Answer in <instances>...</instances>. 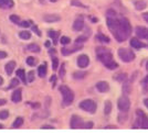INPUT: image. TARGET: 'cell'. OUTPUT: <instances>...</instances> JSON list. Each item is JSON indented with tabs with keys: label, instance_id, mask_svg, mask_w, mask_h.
<instances>
[{
	"label": "cell",
	"instance_id": "obj_1",
	"mask_svg": "<svg viewBox=\"0 0 148 133\" xmlns=\"http://www.w3.org/2000/svg\"><path fill=\"white\" fill-rule=\"evenodd\" d=\"M107 26L118 42L126 41L132 34V25L126 18L115 19L107 17Z\"/></svg>",
	"mask_w": 148,
	"mask_h": 133
},
{
	"label": "cell",
	"instance_id": "obj_2",
	"mask_svg": "<svg viewBox=\"0 0 148 133\" xmlns=\"http://www.w3.org/2000/svg\"><path fill=\"white\" fill-rule=\"evenodd\" d=\"M96 54H97L99 60H101L104 65L106 63L113 60V55H112L111 51L107 50V48H103V46H99V48H96Z\"/></svg>",
	"mask_w": 148,
	"mask_h": 133
},
{
	"label": "cell",
	"instance_id": "obj_3",
	"mask_svg": "<svg viewBox=\"0 0 148 133\" xmlns=\"http://www.w3.org/2000/svg\"><path fill=\"white\" fill-rule=\"evenodd\" d=\"M60 92L62 94V97H63V105L64 106H69L73 102L74 100V92L68 86H61L60 87Z\"/></svg>",
	"mask_w": 148,
	"mask_h": 133
},
{
	"label": "cell",
	"instance_id": "obj_4",
	"mask_svg": "<svg viewBox=\"0 0 148 133\" xmlns=\"http://www.w3.org/2000/svg\"><path fill=\"white\" fill-rule=\"evenodd\" d=\"M136 115H137V121L135 123V128L148 129V115L140 109L136 110Z\"/></svg>",
	"mask_w": 148,
	"mask_h": 133
},
{
	"label": "cell",
	"instance_id": "obj_5",
	"mask_svg": "<svg viewBox=\"0 0 148 133\" xmlns=\"http://www.w3.org/2000/svg\"><path fill=\"white\" fill-rule=\"evenodd\" d=\"M118 56L125 63H130V62L135 60L136 57L135 53L130 48H119L118 50Z\"/></svg>",
	"mask_w": 148,
	"mask_h": 133
},
{
	"label": "cell",
	"instance_id": "obj_6",
	"mask_svg": "<svg viewBox=\"0 0 148 133\" xmlns=\"http://www.w3.org/2000/svg\"><path fill=\"white\" fill-rule=\"evenodd\" d=\"M80 108L83 110V111H86V112H90V113H94L97 109V105L94 100H91V99H85L83 101L80 102Z\"/></svg>",
	"mask_w": 148,
	"mask_h": 133
},
{
	"label": "cell",
	"instance_id": "obj_7",
	"mask_svg": "<svg viewBox=\"0 0 148 133\" xmlns=\"http://www.w3.org/2000/svg\"><path fill=\"white\" fill-rule=\"evenodd\" d=\"M117 107L121 111L127 112L130 108V100L128 99V97L126 96V95L119 97V99H118V101H117Z\"/></svg>",
	"mask_w": 148,
	"mask_h": 133
},
{
	"label": "cell",
	"instance_id": "obj_8",
	"mask_svg": "<svg viewBox=\"0 0 148 133\" xmlns=\"http://www.w3.org/2000/svg\"><path fill=\"white\" fill-rule=\"evenodd\" d=\"M70 124H71V128H72V129H79V128H83V126H84L83 120L81 119L80 117H77V115H72Z\"/></svg>",
	"mask_w": 148,
	"mask_h": 133
},
{
	"label": "cell",
	"instance_id": "obj_9",
	"mask_svg": "<svg viewBox=\"0 0 148 133\" xmlns=\"http://www.w3.org/2000/svg\"><path fill=\"white\" fill-rule=\"evenodd\" d=\"M88 64H90V58H88L87 55L82 54L79 56V58H77V65H79V67L85 68V67L88 66Z\"/></svg>",
	"mask_w": 148,
	"mask_h": 133
},
{
	"label": "cell",
	"instance_id": "obj_10",
	"mask_svg": "<svg viewBox=\"0 0 148 133\" xmlns=\"http://www.w3.org/2000/svg\"><path fill=\"white\" fill-rule=\"evenodd\" d=\"M136 35H137V37L148 40V29L145 26H137L136 28Z\"/></svg>",
	"mask_w": 148,
	"mask_h": 133
},
{
	"label": "cell",
	"instance_id": "obj_11",
	"mask_svg": "<svg viewBox=\"0 0 148 133\" xmlns=\"http://www.w3.org/2000/svg\"><path fill=\"white\" fill-rule=\"evenodd\" d=\"M83 48V46L82 45H77V43H76V45H74V46H72V48H62V53H63V55H71L72 53H74V52H76V51H80V50H82Z\"/></svg>",
	"mask_w": 148,
	"mask_h": 133
},
{
	"label": "cell",
	"instance_id": "obj_12",
	"mask_svg": "<svg viewBox=\"0 0 148 133\" xmlns=\"http://www.w3.org/2000/svg\"><path fill=\"white\" fill-rule=\"evenodd\" d=\"M11 99L14 103H18L22 100V89L20 88H16V90L13 91L12 96H11Z\"/></svg>",
	"mask_w": 148,
	"mask_h": 133
},
{
	"label": "cell",
	"instance_id": "obj_13",
	"mask_svg": "<svg viewBox=\"0 0 148 133\" xmlns=\"http://www.w3.org/2000/svg\"><path fill=\"white\" fill-rule=\"evenodd\" d=\"M96 88L99 92H107L110 90V85L107 84V81H104V80H101L96 84Z\"/></svg>",
	"mask_w": 148,
	"mask_h": 133
},
{
	"label": "cell",
	"instance_id": "obj_14",
	"mask_svg": "<svg viewBox=\"0 0 148 133\" xmlns=\"http://www.w3.org/2000/svg\"><path fill=\"white\" fill-rule=\"evenodd\" d=\"M43 20L48 23H52V22H58L61 20V17L59 14H45L43 16Z\"/></svg>",
	"mask_w": 148,
	"mask_h": 133
},
{
	"label": "cell",
	"instance_id": "obj_15",
	"mask_svg": "<svg viewBox=\"0 0 148 133\" xmlns=\"http://www.w3.org/2000/svg\"><path fill=\"white\" fill-rule=\"evenodd\" d=\"M84 29V20L82 18L76 19L73 23V30L74 31H82Z\"/></svg>",
	"mask_w": 148,
	"mask_h": 133
},
{
	"label": "cell",
	"instance_id": "obj_16",
	"mask_svg": "<svg viewBox=\"0 0 148 133\" xmlns=\"http://www.w3.org/2000/svg\"><path fill=\"white\" fill-rule=\"evenodd\" d=\"M14 68H16V62L14 60H10L5 65V71H6L7 75H11L14 71Z\"/></svg>",
	"mask_w": 148,
	"mask_h": 133
},
{
	"label": "cell",
	"instance_id": "obj_17",
	"mask_svg": "<svg viewBox=\"0 0 148 133\" xmlns=\"http://www.w3.org/2000/svg\"><path fill=\"white\" fill-rule=\"evenodd\" d=\"M130 46L134 48H143L146 46V44L142 43L137 37H133V39L130 40Z\"/></svg>",
	"mask_w": 148,
	"mask_h": 133
},
{
	"label": "cell",
	"instance_id": "obj_18",
	"mask_svg": "<svg viewBox=\"0 0 148 133\" xmlns=\"http://www.w3.org/2000/svg\"><path fill=\"white\" fill-rule=\"evenodd\" d=\"M147 7V2L145 0H137L135 1V8L137 10H144Z\"/></svg>",
	"mask_w": 148,
	"mask_h": 133
},
{
	"label": "cell",
	"instance_id": "obj_19",
	"mask_svg": "<svg viewBox=\"0 0 148 133\" xmlns=\"http://www.w3.org/2000/svg\"><path fill=\"white\" fill-rule=\"evenodd\" d=\"M38 73H39V76H40L41 78L45 77V75H47V63H43L41 66H39Z\"/></svg>",
	"mask_w": 148,
	"mask_h": 133
},
{
	"label": "cell",
	"instance_id": "obj_20",
	"mask_svg": "<svg viewBox=\"0 0 148 133\" xmlns=\"http://www.w3.org/2000/svg\"><path fill=\"white\" fill-rule=\"evenodd\" d=\"M1 8H11L13 7V0H0Z\"/></svg>",
	"mask_w": 148,
	"mask_h": 133
},
{
	"label": "cell",
	"instance_id": "obj_21",
	"mask_svg": "<svg viewBox=\"0 0 148 133\" xmlns=\"http://www.w3.org/2000/svg\"><path fill=\"white\" fill-rule=\"evenodd\" d=\"M27 48H28V51H30V52H33V53H39V52H40V46H39L38 44H34V43H32V44H29Z\"/></svg>",
	"mask_w": 148,
	"mask_h": 133
},
{
	"label": "cell",
	"instance_id": "obj_22",
	"mask_svg": "<svg viewBox=\"0 0 148 133\" xmlns=\"http://www.w3.org/2000/svg\"><path fill=\"white\" fill-rule=\"evenodd\" d=\"M111 111H112V102L110 100H107L104 103V113L106 115H108L111 113Z\"/></svg>",
	"mask_w": 148,
	"mask_h": 133
},
{
	"label": "cell",
	"instance_id": "obj_23",
	"mask_svg": "<svg viewBox=\"0 0 148 133\" xmlns=\"http://www.w3.org/2000/svg\"><path fill=\"white\" fill-rule=\"evenodd\" d=\"M19 83H20V81H19L18 78H13L12 80L10 81V85L6 88V90H10V89H12V88H17L19 86Z\"/></svg>",
	"mask_w": 148,
	"mask_h": 133
},
{
	"label": "cell",
	"instance_id": "obj_24",
	"mask_svg": "<svg viewBox=\"0 0 148 133\" xmlns=\"http://www.w3.org/2000/svg\"><path fill=\"white\" fill-rule=\"evenodd\" d=\"M23 118H21V117H18L16 120L13 121V123H12V128L13 129H16V128H20L22 124H23Z\"/></svg>",
	"mask_w": 148,
	"mask_h": 133
},
{
	"label": "cell",
	"instance_id": "obj_25",
	"mask_svg": "<svg viewBox=\"0 0 148 133\" xmlns=\"http://www.w3.org/2000/svg\"><path fill=\"white\" fill-rule=\"evenodd\" d=\"M16 74H17V77H19V78L22 80L23 84L27 83V81H25V72L23 71V69H18Z\"/></svg>",
	"mask_w": 148,
	"mask_h": 133
},
{
	"label": "cell",
	"instance_id": "obj_26",
	"mask_svg": "<svg viewBox=\"0 0 148 133\" xmlns=\"http://www.w3.org/2000/svg\"><path fill=\"white\" fill-rule=\"evenodd\" d=\"M87 75L86 72H74L73 73V77L75 79H83Z\"/></svg>",
	"mask_w": 148,
	"mask_h": 133
},
{
	"label": "cell",
	"instance_id": "obj_27",
	"mask_svg": "<svg viewBox=\"0 0 148 133\" xmlns=\"http://www.w3.org/2000/svg\"><path fill=\"white\" fill-rule=\"evenodd\" d=\"M19 36L22 39V40H29L31 37V33L29 31H21L19 33Z\"/></svg>",
	"mask_w": 148,
	"mask_h": 133
},
{
	"label": "cell",
	"instance_id": "obj_28",
	"mask_svg": "<svg viewBox=\"0 0 148 133\" xmlns=\"http://www.w3.org/2000/svg\"><path fill=\"white\" fill-rule=\"evenodd\" d=\"M105 66L107 67L108 69H116V68L118 67V64L115 62V60H111V62L106 63V64H105Z\"/></svg>",
	"mask_w": 148,
	"mask_h": 133
},
{
	"label": "cell",
	"instance_id": "obj_29",
	"mask_svg": "<svg viewBox=\"0 0 148 133\" xmlns=\"http://www.w3.org/2000/svg\"><path fill=\"white\" fill-rule=\"evenodd\" d=\"M49 36L50 37H52L53 40H54V43L56 42V39L60 36V32H54V31H49Z\"/></svg>",
	"mask_w": 148,
	"mask_h": 133
},
{
	"label": "cell",
	"instance_id": "obj_30",
	"mask_svg": "<svg viewBox=\"0 0 148 133\" xmlns=\"http://www.w3.org/2000/svg\"><path fill=\"white\" fill-rule=\"evenodd\" d=\"M127 78V75L126 74H119V75H116L115 77H114V79H116L117 81H125V79Z\"/></svg>",
	"mask_w": 148,
	"mask_h": 133
},
{
	"label": "cell",
	"instance_id": "obj_31",
	"mask_svg": "<svg viewBox=\"0 0 148 133\" xmlns=\"http://www.w3.org/2000/svg\"><path fill=\"white\" fill-rule=\"evenodd\" d=\"M70 42H71V40L68 36H61L60 37V43L63 44V45H68V44H70Z\"/></svg>",
	"mask_w": 148,
	"mask_h": 133
},
{
	"label": "cell",
	"instance_id": "obj_32",
	"mask_svg": "<svg viewBox=\"0 0 148 133\" xmlns=\"http://www.w3.org/2000/svg\"><path fill=\"white\" fill-rule=\"evenodd\" d=\"M71 5H72V6H75V7H81V8H85V9L87 8L86 6H84V5H83V3L81 2L80 0H72Z\"/></svg>",
	"mask_w": 148,
	"mask_h": 133
},
{
	"label": "cell",
	"instance_id": "obj_33",
	"mask_svg": "<svg viewBox=\"0 0 148 133\" xmlns=\"http://www.w3.org/2000/svg\"><path fill=\"white\" fill-rule=\"evenodd\" d=\"M97 39H99L101 42H104V43H110V37H107L106 35L104 34H99L97 36Z\"/></svg>",
	"mask_w": 148,
	"mask_h": 133
},
{
	"label": "cell",
	"instance_id": "obj_34",
	"mask_svg": "<svg viewBox=\"0 0 148 133\" xmlns=\"http://www.w3.org/2000/svg\"><path fill=\"white\" fill-rule=\"evenodd\" d=\"M87 39H88V37H87L86 35H81L75 40V43L80 44V43H83V42H85V41H87Z\"/></svg>",
	"mask_w": 148,
	"mask_h": 133
},
{
	"label": "cell",
	"instance_id": "obj_35",
	"mask_svg": "<svg viewBox=\"0 0 148 133\" xmlns=\"http://www.w3.org/2000/svg\"><path fill=\"white\" fill-rule=\"evenodd\" d=\"M10 20H11V22L17 23V24H19L21 22V21H20V18H19L18 16H16V14H11V16H10Z\"/></svg>",
	"mask_w": 148,
	"mask_h": 133
},
{
	"label": "cell",
	"instance_id": "obj_36",
	"mask_svg": "<svg viewBox=\"0 0 148 133\" xmlns=\"http://www.w3.org/2000/svg\"><path fill=\"white\" fill-rule=\"evenodd\" d=\"M27 64H28L29 66H34V65H36V60H34V57L29 56V57L27 58Z\"/></svg>",
	"mask_w": 148,
	"mask_h": 133
},
{
	"label": "cell",
	"instance_id": "obj_37",
	"mask_svg": "<svg viewBox=\"0 0 148 133\" xmlns=\"http://www.w3.org/2000/svg\"><path fill=\"white\" fill-rule=\"evenodd\" d=\"M9 117V112L7 111V110H2V111H0V119L1 120H5Z\"/></svg>",
	"mask_w": 148,
	"mask_h": 133
},
{
	"label": "cell",
	"instance_id": "obj_38",
	"mask_svg": "<svg viewBox=\"0 0 148 133\" xmlns=\"http://www.w3.org/2000/svg\"><path fill=\"white\" fill-rule=\"evenodd\" d=\"M64 75H65V64H64V63H62L61 68H60V77L63 78V77H64Z\"/></svg>",
	"mask_w": 148,
	"mask_h": 133
},
{
	"label": "cell",
	"instance_id": "obj_39",
	"mask_svg": "<svg viewBox=\"0 0 148 133\" xmlns=\"http://www.w3.org/2000/svg\"><path fill=\"white\" fill-rule=\"evenodd\" d=\"M34 80V72L33 71H30L28 73V81L29 83H32Z\"/></svg>",
	"mask_w": 148,
	"mask_h": 133
},
{
	"label": "cell",
	"instance_id": "obj_40",
	"mask_svg": "<svg viewBox=\"0 0 148 133\" xmlns=\"http://www.w3.org/2000/svg\"><path fill=\"white\" fill-rule=\"evenodd\" d=\"M126 119H127V115H125V112H124V115H122V113H121V115H118V121H119L121 123H122V122H125V121H126Z\"/></svg>",
	"mask_w": 148,
	"mask_h": 133
},
{
	"label": "cell",
	"instance_id": "obj_41",
	"mask_svg": "<svg viewBox=\"0 0 148 133\" xmlns=\"http://www.w3.org/2000/svg\"><path fill=\"white\" fill-rule=\"evenodd\" d=\"M58 64H59V60L54 57V58L52 60V68H53L54 71H56V68H58Z\"/></svg>",
	"mask_w": 148,
	"mask_h": 133
},
{
	"label": "cell",
	"instance_id": "obj_42",
	"mask_svg": "<svg viewBox=\"0 0 148 133\" xmlns=\"http://www.w3.org/2000/svg\"><path fill=\"white\" fill-rule=\"evenodd\" d=\"M142 84L144 85V87H145V90H144V92H146V89H147V85H148V75L145 77V78L143 79V81H142Z\"/></svg>",
	"mask_w": 148,
	"mask_h": 133
},
{
	"label": "cell",
	"instance_id": "obj_43",
	"mask_svg": "<svg viewBox=\"0 0 148 133\" xmlns=\"http://www.w3.org/2000/svg\"><path fill=\"white\" fill-rule=\"evenodd\" d=\"M123 90H124V92L126 94V95H128L130 92V87L128 86V85H124L123 86Z\"/></svg>",
	"mask_w": 148,
	"mask_h": 133
},
{
	"label": "cell",
	"instance_id": "obj_44",
	"mask_svg": "<svg viewBox=\"0 0 148 133\" xmlns=\"http://www.w3.org/2000/svg\"><path fill=\"white\" fill-rule=\"evenodd\" d=\"M32 31H33V32H34V33H36L37 35L41 36V32H40V30L38 29L37 25H33V26H32Z\"/></svg>",
	"mask_w": 148,
	"mask_h": 133
},
{
	"label": "cell",
	"instance_id": "obj_45",
	"mask_svg": "<svg viewBox=\"0 0 148 133\" xmlns=\"http://www.w3.org/2000/svg\"><path fill=\"white\" fill-rule=\"evenodd\" d=\"M93 126H94V123L90 121V122H86V123H85V124L83 126V128H85V129H92Z\"/></svg>",
	"mask_w": 148,
	"mask_h": 133
},
{
	"label": "cell",
	"instance_id": "obj_46",
	"mask_svg": "<svg viewBox=\"0 0 148 133\" xmlns=\"http://www.w3.org/2000/svg\"><path fill=\"white\" fill-rule=\"evenodd\" d=\"M116 16V12L114 11V10H108L107 11V17H111V18H114Z\"/></svg>",
	"mask_w": 148,
	"mask_h": 133
},
{
	"label": "cell",
	"instance_id": "obj_47",
	"mask_svg": "<svg viewBox=\"0 0 148 133\" xmlns=\"http://www.w3.org/2000/svg\"><path fill=\"white\" fill-rule=\"evenodd\" d=\"M50 81L52 83V86H54V85H56V75H52V76H51Z\"/></svg>",
	"mask_w": 148,
	"mask_h": 133
},
{
	"label": "cell",
	"instance_id": "obj_48",
	"mask_svg": "<svg viewBox=\"0 0 148 133\" xmlns=\"http://www.w3.org/2000/svg\"><path fill=\"white\" fill-rule=\"evenodd\" d=\"M8 54H7L5 51H0V60H3V58H6Z\"/></svg>",
	"mask_w": 148,
	"mask_h": 133
},
{
	"label": "cell",
	"instance_id": "obj_49",
	"mask_svg": "<svg viewBox=\"0 0 148 133\" xmlns=\"http://www.w3.org/2000/svg\"><path fill=\"white\" fill-rule=\"evenodd\" d=\"M19 24H20L21 26H23V28H28L29 24H30V22H28V21H22V22H20Z\"/></svg>",
	"mask_w": 148,
	"mask_h": 133
},
{
	"label": "cell",
	"instance_id": "obj_50",
	"mask_svg": "<svg viewBox=\"0 0 148 133\" xmlns=\"http://www.w3.org/2000/svg\"><path fill=\"white\" fill-rule=\"evenodd\" d=\"M143 18H144V20L148 23V12H145V13L143 14Z\"/></svg>",
	"mask_w": 148,
	"mask_h": 133
},
{
	"label": "cell",
	"instance_id": "obj_51",
	"mask_svg": "<svg viewBox=\"0 0 148 133\" xmlns=\"http://www.w3.org/2000/svg\"><path fill=\"white\" fill-rule=\"evenodd\" d=\"M32 107H33V109H38L40 108L41 106H40V103H32Z\"/></svg>",
	"mask_w": 148,
	"mask_h": 133
},
{
	"label": "cell",
	"instance_id": "obj_52",
	"mask_svg": "<svg viewBox=\"0 0 148 133\" xmlns=\"http://www.w3.org/2000/svg\"><path fill=\"white\" fill-rule=\"evenodd\" d=\"M6 103H7L6 99H0V106H3V105H6Z\"/></svg>",
	"mask_w": 148,
	"mask_h": 133
},
{
	"label": "cell",
	"instance_id": "obj_53",
	"mask_svg": "<svg viewBox=\"0 0 148 133\" xmlns=\"http://www.w3.org/2000/svg\"><path fill=\"white\" fill-rule=\"evenodd\" d=\"M42 129H53V127H51V126H43Z\"/></svg>",
	"mask_w": 148,
	"mask_h": 133
},
{
	"label": "cell",
	"instance_id": "obj_54",
	"mask_svg": "<svg viewBox=\"0 0 148 133\" xmlns=\"http://www.w3.org/2000/svg\"><path fill=\"white\" fill-rule=\"evenodd\" d=\"M144 103H145V106L148 108V99H145V100H144Z\"/></svg>",
	"mask_w": 148,
	"mask_h": 133
},
{
	"label": "cell",
	"instance_id": "obj_55",
	"mask_svg": "<svg viewBox=\"0 0 148 133\" xmlns=\"http://www.w3.org/2000/svg\"><path fill=\"white\" fill-rule=\"evenodd\" d=\"M50 45H51V43H50L49 41H47V42H45V46H47V48H50Z\"/></svg>",
	"mask_w": 148,
	"mask_h": 133
},
{
	"label": "cell",
	"instance_id": "obj_56",
	"mask_svg": "<svg viewBox=\"0 0 148 133\" xmlns=\"http://www.w3.org/2000/svg\"><path fill=\"white\" fill-rule=\"evenodd\" d=\"M97 21H99L97 18H92V22H97Z\"/></svg>",
	"mask_w": 148,
	"mask_h": 133
},
{
	"label": "cell",
	"instance_id": "obj_57",
	"mask_svg": "<svg viewBox=\"0 0 148 133\" xmlns=\"http://www.w3.org/2000/svg\"><path fill=\"white\" fill-rule=\"evenodd\" d=\"M2 84H3V78H2L1 76H0V86H1Z\"/></svg>",
	"mask_w": 148,
	"mask_h": 133
},
{
	"label": "cell",
	"instance_id": "obj_58",
	"mask_svg": "<svg viewBox=\"0 0 148 133\" xmlns=\"http://www.w3.org/2000/svg\"><path fill=\"white\" fill-rule=\"evenodd\" d=\"M52 53H56V50H50V54H52Z\"/></svg>",
	"mask_w": 148,
	"mask_h": 133
},
{
	"label": "cell",
	"instance_id": "obj_59",
	"mask_svg": "<svg viewBox=\"0 0 148 133\" xmlns=\"http://www.w3.org/2000/svg\"><path fill=\"white\" fill-rule=\"evenodd\" d=\"M50 1H51V2H56L58 0H50Z\"/></svg>",
	"mask_w": 148,
	"mask_h": 133
},
{
	"label": "cell",
	"instance_id": "obj_60",
	"mask_svg": "<svg viewBox=\"0 0 148 133\" xmlns=\"http://www.w3.org/2000/svg\"><path fill=\"white\" fill-rule=\"evenodd\" d=\"M146 69H147V72H148V62H147V64H146Z\"/></svg>",
	"mask_w": 148,
	"mask_h": 133
},
{
	"label": "cell",
	"instance_id": "obj_61",
	"mask_svg": "<svg viewBox=\"0 0 148 133\" xmlns=\"http://www.w3.org/2000/svg\"><path fill=\"white\" fill-rule=\"evenodd\" d=\"M2 128H3V126H2V124H0V129H2Z\"/></svg>",
	"mask_w": 148,
	"mask_h": 133
}]
</instances>
